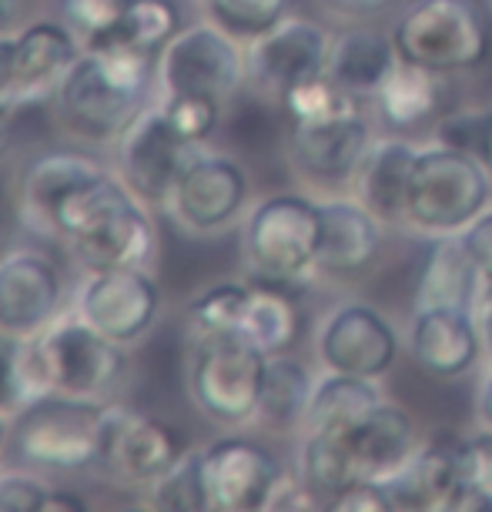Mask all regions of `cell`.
<instances>
[{"label": "cell", "mask_w": 492, "mask_h": 512, "mask_svg": "<svg viewBox=\"0 0 492 512\" xmlns=\"http://www.w3.org/2000/svg\"><path fill=\"white\" fill-rule=\"evenodd\" d=\"M479 161L489 168L492 175V108L486 111V131H482V151H479Z\"/></svg>", "instance_id": "f5cc1de1"}, {"label": "cell", "mask_w": 492, "mask_h": 512, "mask_svg": "<svg viewBox=\"0 0 492 512\" xmlns=\"http://www.w3.org/2000/svg\"><path fill=\"white\" fill-rule=\"evenodd\" d=\"M21 225V211L11 201L4 188H0V255H4L7 248H14V231Z\"/></svg>", "instance_id": "f6af8a7d"}, {"label": "cell", "mask_w": 492, "mask_h": 512, "mask_svg": "<svg viewBox=\"0 0 492 512\" xmlns=\"http://www.w3.org/2000/svg\"><path fill=\"white\" fill-rule=\"evenodd\" d=\"M248 84L262 98L282 104L288 91L298 84L325 74L328 51H332V34L318 21L288 14L272 31L258 34L248 41Z\"/></svg>", "instance_id": "2e32d148"}, {"label": "cell", "mask_w": 492, "mask_h": 512, "mask_svg": "<svg viewBox=\"0 0 492 512\" xmlns=\"http://www.w3.org/2000/svg\"><path fill=\"white\" fill-rule=\"evenodd\" d=\"M359 108V98L332 81L328 74H318L312 81L298 84L282 98V111L288 114V124H318L328 118H339Z\"/></svg>", "instance_id": "d590c367"}, {"label": "cell", "mask_w": 492, "mask_h": 512, "mask_svg": "<svg viewBox=\"0 0 492 512\" xmlns=\"http://www.w3.org/2000/svg\"><path fill=\"white\" fill-rule=\"evenodd\" d=\"M208 512H258L275 499L282 459L255 436H221L201 449Z\"/></svg>", "instance_id": "5bb4252c"}, {"label": "cell", "mask_w": 492, "mask_h": 512, "mask_svg": "<svg viewBox=\"0 0 492 512\" xmlns=\"http://www.w3.org/2000/svg\"><path fill=\"white\" fill-rule=\"evenodd\" d=\"M205 4L211 21H218L238 41H252V37L282 24L295 0H205Z\"/></svg>", "instance_id": "8d00e7d4"}, {"label": "cell", "mask_w": 492, "mask_h": 512, "mask_svg": "<svg viewBox=\"0 0 492 512\" xmlns=\"http://www.w3.org/2000/svg\"><path fill=\"white\" fill-rule=\"evenodd\" d=\"M238 332L252 338L258 349L268 355L292 352L298 332H302V312H298L292 298V288L252 282V298H248Z\"/></svg>", "instance_id": "4dcf8cb0"}, {"label": "cell", "mask_w": 492, "mask_h": 512, "mask_svg": "<svg viewBox=\"0 0 492 512\" xmlns=\"http://www.w3.org/2000/svg\"><path fill=\"white\" fill-rule=\"evenodd\" d=\"M268 352L241 332L191 338L188 395L195 409L221 429L255 425L262 399Z\"/></svg>", "instance_id": "277c9868"}, {"label": "cell", "mask_w": 492, "mask_h": 512, "mask_svg": "<svg viewBox=\"0 0 492 512\" xmlns=\"http://www.w3.org/2000/svg\"><path fill=\"white\" fill-rule=\"evenodd\" d=\"M315 349L328 372L382 379L399 359V335L389 318L372 305L345 302L318 325Z\"/></svg>", "instance_id": "ac0fdd59"}, {"label": "cell", "mask_w": 492, "mask_h": 512, "mask_svg": "<svg viewBox=\"0 0 492 512\" xmlns=\"http://www.w3.org/2000/svg\"><path fill=\"white\" fill-rule=\"evenodd\" d=\"M482 292V275L476 262L469 258L459 235H439L429 245L419 268L416 302L419 308L446 305V308H469L476 312Z\"/></svg>", "instance_id": "d4e9b609"}, {"label": "cell", "mask_w": 492, "mask_h": 512, "mask_svg": "<svg viewBox=\"0 0 492 512\" xmlns=\"http://www.w3.org/2000/svg\"><path fill=\"white\" fill-rule=\"evenodd\" d=\"M375 108L392 131H416L442 111V74L399 61L375 94Z\"/></svg>", "instance_id": "f1b7e54d"}, {"label": "cell", "mask_w": 492, "mask_h": 512, "mask_svg": "<svg viewBox=\"0 0 492 512\" xmlns=\"http://www.w3.org/2000/svg\"><path fill=\"white\" fill-rule=\"evenodd\" d=\"M164 114H168L171 128H175L181 138L205 148V144L215 138V131L221 128V118H225V101L208 98V94H168V98H158Z\"/></svg>", "instance_id": "74e56055"}, {"label": "cell", "mask_w": 492, "mask_h": 512, "mask_svg": "<svg viewBox=\"0 0 492 512\" xmlns=\"http://www.w3.org/2000/svg\"><path fill=\"white\" fill-rule=\"evenodd\" d=\"M17 148V114H0V164L11 161Z\"/></svg>", "instance_id": "f907efd6"}, {"label": "cell", "mask_w": 492, "mask_h": 512, "mask_svg": "<svg viewBox=\"0 0 492 512\" xmlns=\"http://www.w3.org/2000/svg\"><path fill=\"white\" fill-rule=\"evenodd\" d=\"M489 168L476 154L432 144L422 148L409 181V225L426 235H459L489 208Z\"/></svg>", "instance_id": "8992f818"}, {"label": "cell", "mask_w": 492, "mask_h": 512, "mask_svg": "<svg viewBox=\"0 0 492 512\" xmlns=\"http://www.w3.org/2000/svg\"><path fill=\"white\" fill-rule=\"evenodd\" d=\"M419 148L405 138L375 141L359 175V195L382 221H402L409 225V181L416 168Z\"/></svg>", "instance_id": "4316f807"}, {"label": "cell", "mask_w": 492, "mask_h": 512, "mask_svg": "<svg viewBox=\"0 0 492 512\" xmlns=\"http://www.w3.org/2000/svg\"><path fill=\"white\" fill-rule=\"evenodd\" d=\"M74 509H91V502L81 499L71 489H61V486H51V492H47V499L41 506V512H74Z\"/></svg>", "instance_id": "7dc6e473"}, {"label": "cell", "mask_w": 492, "mask_h": 512, "mask_svg": "<svg viewBox=\"0 0 492 512\" xmlns=\"http://www.w3.org/2000/svg\"><path fill=\"white\" fill-rule=\"evenodd\" d=\"M188 452L185 436L158 415L138 412L124 402L104 405L98 469L118 486L148 489Z\"/></svg>", "instance_id": "30bf717a"}, {"label": "cell", "mask_w": 492, "mask_h": 512, "mask_svg": "<svg viewBox=\"0 0 492 512\" xmlns=\"http://www.w3.org/2000/svg\"><path fill=\"white\" fill-rule=\"evenodd\" d=\"M24 11H27V0H0V34L21 31Z\"/></svg>", "instance_id": "681fc988"}, {"label": "cell", "mask_w": 492, "mask_h": 512, "mask_svg": "<svg viewBox=\"0 0 492 512\" xmlns=\"http://www.w3.org/2000/svg\"><path fill=\"white\" fill-rule=\"evenodd\" d=\"M248 298H252V282H218L198 292L185 308L188 342L215 332H238L245 318Z\"/></svg>", "instance_id": "836d02e7"}, {"label": "cell", "mask_w": 492, "mask_h": 512, "mask_svg": "<svg viewBox=\"0 0 492 512\" xmlns=\"http://www.w3.org/2000/svg\"><path fill=\"white\" fill-rule=\"evenodd\" d=\"M252 198V178L231 154L201 148L171 191L164 211L188 235L211 238L238 225Z\"/></svg>", "instance_id": "8fae6325"}, {"label": "cell", "mask_w": 492, "mask_h": 512, "mask_svg": "<svg viewBox=\"0 0 492 512\" xmlns=\"http://www.w3.org/2000/svg\"><path fill=\"white\" fill-rule=\"evenodd\" d=\"M298 479L315 506L332 509L355 482H362L355 466L349 432L345 429H302V449H298Z\"/></svg>", "instance_id": "484cf974"}, {"label": "cell", "mask_w": 492, "mask_h": 512, "mask_svg": "<svg viewBox=\"0 0 492 512\" xmlns=\"http://www.w3.org/2000/svg\"><path fill=\"white\" fill-rule=\"evenodd\" d=\"M459 238H462V245H466L469 258L476 262L482 282H492V205L482 211L469 228H462Z\"/></svg>", "instance_id": "7bdbcfd3"}, {"label": "cell", "mask_w": 492, "mask_h": 512, "mask_svg": "<svg viewBox=\"0 0 492 512\" xmlns=\"http://www.w3.org/2000/svg\"><path fill=\"white\" fill-rule=\"evenodd\" d=\"M101 171H108V164L74 148L44 151L34 161H27L21 191H17V211H21L24 228L41 238H51L54 218L64 208V201L77 188L88 185L91 178H98Z\"/></svg>", "instance_id": "d6986e66"}, {"label": "cell", "mask_w": 492, "mask_h": 512, "mask_svg": "<svg viewBox=\"0 0 492 512\" xmlns=\"http://www.w3.org/2000/svg\"><path fill=\"white\" fill-rule=\"evenodd\" d=\"M11 429H14V415L0 412V462H4L7 452H11Z\"/></svg>", "instance_id": "db71d44e"}, {"label": "cell", "mask_w": 492, "mask_h": 512, "mask_svg": "<svg viewBox=\"0 0 492 512\" xmlns=\"http://www.w3.org/2000/svg\"><path fill=\"white\" fill-rule=\"evenodd\" d=\"M385 482L392 509H449V512H472L492 509V499L466 479L462 466V439L439 432V439L422 442L399 472H392Z\"/></svg>", "instance_id": "4fadbf2b"}, {"label": "cell", "mask_w": 492, "mask_h": 512, "mask_svg": "<svg viewBox=\"0 0 492 512\" xmlns=\"http://www.w3.org/2000/svg\"><path fill=\"white\" fill-rule=\"evenodd\" d=\"M148 506L164 512H208L205 469H201V449H188L175 466L148 489Z\"/></svg>", "instance_id": "e575fe53"}, {"label": "cell", "mask_w": 492, "mask_h": 512, "mask_svg": "<svg viewBox=\"0 0 492 512\" xmlns=\"http://www.w3.org/2000/svg\"><path fill=\"white\" fill-rule=\"evenodd\" d=\"M482 131H486V111H459V114H446L436 124V144H446V148L476 154L482 151Z\"/></svg>", "instance_id": "60d3db41"}, {"label": "cell", "mask_w": 492, "mask_h": 512, "mask_svg": "<svg viewBox=\"0 0 492 512\" xmlns=\"http://www.w3.org/2000/svg\"><path fill=\"white\" fill-rule=\"evenodd\" d=\"M315 379L295 355H268L262 399H258L255 425L268 432H295L305 425L308 402H312Z\"/></svg>", "instance_id": "83f0119b"}, {"label": "cell", "mask_w": 492, "mask_h": 512, "mask_svg": "<svg viewBox=\"0 0 492 512\" xmlns=\"http://www.w3.org/2000/svg\"><path fill=\"white\" fill-rule=\"evenodd\" d=\"M158 101V57L121 44L84 47L54 94V121L67 141L114 148L128 124Z\"/></svg>", "instance_id": "6da1fadb"}, {"label": "cell", "mask_w": 492, "mask_h": 512, "mask_svg": "<svg viewBox=\"0 0 492 512\" xmlns=\"http://www.w3.org/2000/svg\"><path fill=\"white\" fill-rule=\"evenodd\" d=\"M71 308L124 349H138L161 322L164 288L151 268L84 272L71 292Z\"/></svg>", "instance_id": "9c48e42d"}, {"label": "cell", "mask_w": 492, "mask_h": 512, "mask_svg": "<svg viewBox=\"0 0 492 512\" xmlns=\"http://www.w3.org/2000/svg\"><path fill=\"white\" fill-rule=\"evenodd\" d=\"M379 402H382V389L375 385V379L325 369V375L312 389V402H308L302 429H352Z\"/></svg>", "instance_id": "f546056e"}, {"label": "cell", "mask_w": 492, "mask_h": 512, "mask_svg": "<svg viewBox=\"0 0 492 512\" xmlns=\"http://www.w3.org/2000/svg\"><path fill=\"white\" fill-rule=\"evenodd\" d=\"M84 44L64 21H31L14 34V94L17 108L54 101L57 88L81 57Z\"/></svg>", "instance_id": "ffe728a7"}, {"label": "cell", "mask_w": 492, "mask_h": 512, "mask_svg": "<svg viewBox=\"0 0 492 512\" xmlns=\"http://www.w3.org/2000/svg\"><path fill=\"white\" fill-rule=\"evenodd\" d=\"M248 84V51L218 21L181 27L178 37L161 51L158 98L168 94H208L231 101Z\"/></svg>", "instance_id": "ba28073f"}, {"label": "cell", "mask_w": 492, "mask_h": 512, "mask_svg": "<svg viewBox=\"0 0 492 512\" xmlns=\"http://www.w3.org/2000/svg\"><path fill=\"white\" fill-rule=\"evenodd\" d=\"M322 251L315 272L325 278H359L382 255V218L359 198H325Z\"/></svg>", "instance_id": "44dd1931"}, {"label": "cell", "mask_w": 492, "mask_h": 512, "mask_svg": "<svg viewBox=\"0 0 492 512\" xmlns=\"http://www.w3.org/2000/svg\"><path fill=\"white\" fill-rule=\"evenodd\" d=\"M372 148L375 134L362 108L318 124H292L288 131V161L318 188H342L359 181Z\"/></svg>", "instance_id": "e0dca14e"}, {"label": "cell", "mask_w": 492, "mask_h": 512, "mask_svg": "<svg viewBox=\"0 0 492 512\" xmlns=\"http://www.w3.org/2000/svg\"><path fill=\"white\" fill-rule=\"evenodd\" d=\"M71 308L64 268L41 248H7L0 255V328L17 338H37Z\"/></svg>", "instance_id": "9a60e30c"}, {"label": "cell", "mask_w": 492, "mask_h": 512, "mask_svg": "<svg viewBox=\"0 0 492 512\" xmlns=\"http://www.w3.org/2000/svg\"><path fill=\"white\" fill-rule=\"evenodd\" d=\"M322 4L345 17H372V14L385 11L392 0H322Z\"/></svg>", "instance_id": "bcb514c9"}, {"label": "cell", "mask_w": 492, "mask_h": 512, "mask_svg": "<svg viewBox=\"0 0 492 512\" xmlns=\"http://www.w3.org/2000/svg\"><path fill=\"white\" fill-rule=\"evenodd\" d=\"M479 419L482 425L492 429V372L486 375V382H482V389H479Z\"/></svg>", "instance_id": "816d5d0a"}, {"label": "cell", "mask_w": 492, "mask_h": 512, "mask_svg": "<svg viewBox=\"0 0 492 512\" xmlns=\"http://www.w3.org/2000/svg\"><path fill=\"white\" fill-rule=\"evenodd\" d=\"M322 251V205L315 198L268 195L248 211L241 228V255L252 282L295 288L315 275Z\"/></svg>", "instance_id": "7a4b0ae2"}, {"label": "cell", "mask_w": 492, "mask_h": 512, "mask_svg": "<svg viewBox=\"0 0 492 512\" xmlns=\"http://www.w3.org/2000/svg\"><path fill=\"white\" fill-rule=\"evenodd\" d=\"M198 151V144L171 128L161 101H154L114 141V171L148 208H164Z\"/></svg>", "instance_id": "7c38bea8"}, {"label": "cell", "mask_w": 492, "mask_h": 512, "mask_svg": "<svg viewBox=\"0 0 492 512\" xmlns=\"http://www.w3.org/2000/svg\"><path fill=\"white\" fill-rule=\"evenodd\" d=\"M399 61L436 74L472 71L489 54V27L476 0H412L392 27Z\"/></svg>", "instance_id": "52a82bcc"}, {"label": "cell", "mask_w": 492, "mask_h": 512, "mask_svg": "<svg viewBox=\"0 0 492 512\" xmlns=\"http://www.w3.org/2000/svg\"><path fill=\"white\" fill-rule=\"evenodd\" d=\"M37 359L51 392L88 402H114L121 385L128 382V352L111 342L98 328L84 322L74 308L57 315L34 338Z\"/></svg>", "instance_id": "5b68a950"}, {"label": "cell", "mask_w": 492, "mask_h": 512, "mask_svg": "<svg viewBox=\"0 0 492 512\" xmlns=\"http://www.w3.org/2000/svg\"><path fill=\"white\" fill-rule=\"evenodd\" d=\"M409 352L436 379L466 375L482 352L476 312L446 305L416 308V318H412L409 328Z\"/></svg>", "instance_id": "7402d4cb"}, {"label": "cell", "mask_w": 492, "mask_h": 512, "mask_svg": "<svg viewBox=\"0 0 492 512\" xmlns=\"http://www.w3.org/2000/svg\"><path fill=\"white\" fill-rule=\"evenodd\" d=\"M57 21H64L84 47L104 41L128 11V0H54Z\"/></svg>", "instance_id": "f35d334b"}, {"label": "cell", "mask_w": 492, "mask_h": 512, "mask_svg": "<svg viewBox=\"0 0 492 512\" xmlns=\"http://www.w3.org/2000/svg\"><path fill=\"white\" fill-rule=\"evenodd\" d=\"M345 432H349V446L362 479H389L422 446L416 419L402 405L385 399Z\"/></svg>", "instance_id": "603a6c76"}, {"label": "cell", "mask_w": 492, "mask_h": 512, "mask_svg": "<svg viewBox=\"0 0 492 512\" xmlns=\"http://www.w3.org/2000/svg\"><path fill=\"white\" fill-rule=\"evenodd\" d=\"M178 31H181V11L175 0H128V11H124L118 27L104 41L131 47L138 54H151L161 61V51L175 41Z\"/></svg>", "instance_id": "1f68e13d"}, {"label": "cell", "mask_w": 492, "mask_h": 512, "mask_svg": "<svg viewBox=\"0 0 492 512\" xmlns=\"http://www.w3.org/2000/svg\"><path fill=\"white\" fill-rule=\"evenodd\" d=\"M462 466L466 479L492 499V429L486 425L476 436L462 439Z\"/></svg>", "instance_id": "b9f144b4"}, {"label": "cell", "mask_w": 492, "mask_h": 512, "mask_svg": "<svg viewBox=\"0 0 492 512\" xmlns=\"http://www.w3.org/2000/svg\"><path fill=\"white\" fill-rule=\"evenodd\" d=\"M0 114H21L14 94V34H0Z\"/></svg>", "instance_id": "ee69618b"}, {"label": "cell", "mask_w": 492, "mask_h": 512, "mask_svg": "<svg viewBox=\"0 0 492 512\" xmlns=\"http://www.w3.org/2000/svg\"><path fill=\"white\" fill-rule=\"evenodd\" d=\"M41 395H51L37 359L34 338H17L0 328V412L17 415Z\"/></svg>", "instance_id": "d6a6232c"}, {"label": "cell", "mask_w": 492, "mask_h": 512, "mask_svg": "<svg viewBox=\"0 0 492 512\" xmlns=\"http://www.w3.org/2000/svg\"><path fill=\"white\" fill-rule=\"evenodd\" d=\"M476 322L482 332V345L492 352V282H482V292L476 302Z\"/></svg>", "instance_id": "c3c4849f"}, {"label": "cell", "mask_w": 492, "mask_h": 512, "mask_svg": "<svg viewBox=\"0 0 492 512\" xmlns=\"http://www.w3.org/2000/svg\"><path fill=\"white\" fill-rule=\"evenodd\" d=\"M51 482L37 469H0V512H41Z\"/></svg>", "instance_id": "ab89813d"}, {"label": "cell", "mask_w": 492, "mask_h": 512, "mask_svg": "<svg viewBox=\"0 0 492 512\" xmlns=\"http://www.w3.org/2000/svg\"><path fill=\"white\" fill-rule=\"evenodd\" d=\"M108 402L51 392L14 415L7 459L37 472H91L101 459V422Z\"/></svg>", "instance_id": "3957f363"}, {"label": "cell", "mask_w": 492, "mask_h": 512, "mask_svg": "<svg viewBox=\"0 0 492 512\" xmlns=\"http://www.w3.org/2000/svg\"><path fill=\"white\" fill-rule=\"evenodd\" d=\"M395 64H399V51L392 44V34L385 37L372 27H349L339 37H332L325 74L362 101L379 94Z\"/></svg>", "instance_id": "cb8c5ba5"}]
</instances>
